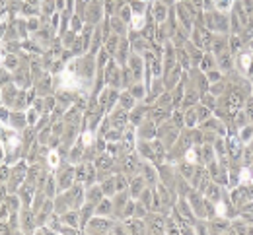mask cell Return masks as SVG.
Here are the masks:
<instances>
[{
    "mask_svg": "<svg viewBox=\"0 0 253 235\" xmlns=\"http://www.w3.org/2000/svg\"><path fill=\"white\" fill-rule=\"evenodd\" d=\"M137 167H138V163H137V159H134L132 156H129L125 159V169L126 171H137Z\"/></svg>",
    "mask_w": 253,
    "mask_h": 235,
    "instance_id": "obj_13",
    "label": "cell"
},
{
    "mask_svg": "<svg viewBox=\"0 0 253 235\" xmlns=\"http://www.w3.org/2000/svg\"><path fill=\"white\" fill-rule=\"evenodd\" d=\"M126 121V113L125 111H117V115H113V124L117 126V128H121V126L125 124Z\"/></svg>",
    "mask_w": 253,
    "mask_h": 235,
    "instance_id": "obj_6",
    "label": "cell"
},
{
    "mask_svg": "<svg viewBox=\"0 0 253 235\" xmlns=\"http://www.w3.org/2000/svg\"><path fill=\"white\" fill-rule=\"evenodd\" d=\"M43 10L47 12V14H51L53 10H55V4H53V0H45V4H43Z\"/></svg>",
    "mask_w": 253,
    "mask_h": 235,
    "instance_id": "obj_22",
    "label": "cell"
},
{
    "mask_svg": "<svg viewBox=\"0 0 253 235\" xmlns=\"http://www.w3.org/2000/svg\"><path fill=\"white\" fill-rule=\"evenodd\" d=\"M72 179H74V169L72 167H66L59 173V187L60 191H68V187L72 185Z\"/></svg>",
    "mask_w": 253,
    "mask_h": 235,
    "instance_id": "obj_1",
    "label": "cell"
},
{
    "mask_svg": "<svg viewBox=\"0 0 253 235\" xmlns=\"http://www.w3.org/2000/svg\"><path fill=\"white\" fill-rule=\"evenodd\" d=\"M62 222H66V223H70V225H76V214H74V212L65 214V216H62Z\"/></svg>",
    "mask_w": 253,
    "mask_h": 235,
    "instance_id": "obj_19",
    "label": "cell"
},
{
    "mask_svg": "<svg viewBox=\"0 0 253 235\" xmlns=\"http://www.w3.org/2000/svg\"><path fill=\"white\" fill-rule=\"evenodd\" d=\"M144 177L148 179V183H154L156 177H154V171H152V167H144Z\"/></svg>",
    "mask_w": 253,
    "mask_h": 235,
    "instance_id": "obj_21",
    "label": "cell"
},
{
    "mask_svg": "<svg viewBox=\"0 0 253 235\" xmlns=\"http://www.w3.org/2000/svg\"><path fill=\"white\" fill-rule=\"evenodd\" d=\"M121 103H123V107H125V109H131V107H132V103H134V95H132V93H123V97H121Z\"/></svg>",
    "mask_w": 253,
    "mask_h": 235,
    "instance_id": "obj_12",
    "label": "cell"
},
{
    "mask_svg": "<svg viewBox=\"0 0 253 235\" xmlns=\"http://www.w3.org/2000/svg\"><path fill=\"white\" fill-rule=\"evenodd\" d=\"M193 2H195V6H201V4H203V0H193Z\"/></svg>",
    "mask_w": 253,
    "mask_h": 235,
    "instance_id": "obj_39",
    "label": "cell"
},
{
    "mask_svg": "<svg viewBox=\"0 0 253 235\" xmlns=\"http://www.w3.org/2000/svg\"><path fill=\"white\" fill-rule=\"evenodd\" d=\"M140 136H142V138H146V136L152 138V136H154V126H152V122L140 126Z\"/></svg>",
    "mask_w": 253,
    "mask_h": 235,
    "instance_id": "obj_7",
    "label": "cell"
},
{
    "mask_svg": "<svg viewBox=\"0 0 253 235\" xmlns=\"http://www.w3.org/2000/svg\"><path fill=\"white\" fill-rule=\"evenodd\" d=\"M121 18H123V20H129V18H131V8H123Z\"/></svg>",
    "mask_w": 253,
    "mask_h": 235,
    "instance_id": "obj_33",
    "label": "cell"
},
{
    "mask_svg": "<svg viewBox=\"0 0 253 235\" xmlns=\"http://www.w3.org/2000/svg\"><path fill=\"white\" fill-rule=\"evenodd\" d=\"M142 179H134L132 181V187H131V191H132V194L137 196V194H140V191H142Z\"/></svg>",
    "mask_w": 253,
    "mask_h": 235,
    "instance_id": "obj_15",
    "label": "cell"
},
{
    "mask_svg": "<svg viewBox=\"0 0 253 235\" xmlns=\"http://www.w3.org/2000/svg\"><path fill=\"white\" fill-rule=\"evenodd\" d=\"M109 163H111V159H109V158H107V156H103L101 159H99V161H97V165H101V167H109Z\"/></svg>",
    "mask_w": 253,
    "mask_h": 235,
    "instance_id": "obj_26",
    "label": "cell"
},
{
    "mask_svg": "<svg viewBox=\"0 0 253 235\" xmlns=\"http://www.w3.org/2000/svg\"><path fill=\"white\" fill-rule=\"evenodd\" d=\"M45 194H47L49 198L55 194V181H53V179H47V188H45Z\"/></svg>",
    "mask_w": 253,
    "mask_h": 235,
    "instance_id": "obj_18",
    "label": "cell"
},
{
    "mask_svg": "<svg viewBox=\"0 0 253 235\" xmlns=\"http://www.w3.org/2000/svg\"><path fill=\"white\" fill-rule=\"evenodd\" d=\"M251 47H253V41H251Z\"/></svg>",
    "mask_w": 253,
    "mask_h": 235,
    "instance_id": "obj_41",
    "label": "cell"
},
{
    "mask_svg": "<svg viewBox=\"0 0 253 235\" xmlns=\"http://www.w3.org/2000/svg\"><path fill=\"white\" fill-rule=\"evenodd\" d=\"M94 229H99V231L109 229V222H105V220H92V223H90V231H94Z\"/></svg>",
    "mask_w": 253,
    "mask_h": 235,
    "instance_id": "obj_3",
    "label": "cell"
},
{
    "mask_svg": "<svg viewBox=\"0 0 253 235\" xmlns=\"http://www.w3.org/2000/svg\"><path fill=\"white\" fill-rule=\"evenodd\" d=\"M12 124L16 126V128H23V124H25V119H23V115L18 111L12 115Z\"/></svg>",
    "mask_w": 253,
    "mask_h": 235,
    "instance_id": "obj_9",
    "label": "cell"
},
{
    "mask_svg": "<svg viewBox=\"0 0 253 235\" xmlns=\"http://www.w3.org/2000/svg\"><path fill=\"white\" fill-rule=\"evenodd\" d=\"M206 196H209L210 200H218V188L214 185H209L206 187Z\"/></svg>",
    "mask_w": 253,
    "mask_h": 235,
    "instance_id": "obj_14",
    "label": "cell"
},
{
    "mask_svg": "<svg viewBox=\"0 0 253 235\" xmlns=\"http://www.w3.org/2000/svg\"><path fill=\"white\" fill-rule=\"evenodd\" d=\"M25 177V165H18L12 173V181H10V191H16V187L23 181Z\"/></svg>",
    "mask_w": 253,
    "mask_h": 235,
    "instance_id": "obj_2",
    "label": "cell"
},
{
    "mask_svg": "<svg viewBox=\"0 0 253 235\" xmlns=\"http://www.w3.org/2000/svg\"><path fill=\"white\" fill-rule=\"evenodd\" d=\"M49 88H51V80H49V78H41L39 84H37V92H39V93H47Z\"/></svg>",
    "mask_w": 253,
    "mask_h": 235,
    "instance_id": "obj_11",
    "label": "cell"
},
{
    "mask_svg": "<svg viewBox=\"0 0 253 235\" xmlns=\"http://www.w3.org/2000/svg\"><path fill=\"white\" fill-rule=\"evenodd\" d=\"M154 18L158 22H164L166 20V8L162 6V2H156L154 4Z\"/></svg>",
    "mask_w": 253,
    "mask_h": 235,
    "instance_id": "obj_4",
    "label": "cell"
},
{
    "mask_svg": "<svg viewBox=\"0 0 253 235\" xmlns=\"http://www.w3.org/2000/svg\"><path fill=\"white\" fill-rule=\"evenodd\" d=\"M35 222H37V220H33V214H31V212H23V225H22L23 229H28V231H29V229L33 228V223H35Z\"/></svg>",
    "mask_w": 253,
    "mask_h": 235,
    "instance_id": "obj_5",
    "label": "cell"
},
{
    "mask_svg": "<svg viewBox=\"0 0 253 235\" xmlns=\"http://www.w3.org/2000/svg\"><path fill=\"white\" fill-rule=\"evenodd\" d=\"M49 163L51 165H57L59 163V156H57V153H51V156H49Z\"/></svg>",
    "mask_w": 253,
    "mask_h": 235,
    "instance_id": "obj_32",
    "label": "cell"
},
{
    "mask_svg": "<svg viewBox=\"0 0 253 235\" xmlns=\"http://www.w3.org/2000/svg\"><path fill=\"white\" fill-rule=\"evenodd\" d=\"M140 152H142V156H146V158H154V152H152L150 146H146V144H140Z\"/></svg>",
    "mask_w": 253,
    "mask_h": 235,
    "instance_id": "obj_20",
    "label": "cell"
},
{
    "mask_svg": "<svg viewBox=\"0 0 253 235\" xmlns=\"http://www.w3.org/2000/svg\"><path fill=\"white\" fill-rule=\"evenodd\" d=\"M101 192L103 191H99V187H92V191H88V200L90 202H97L99 198H101Z\"/></svg>",
    "mask_w": 253,
    "mask_h": 235,
    "instance_id": "obj_8",
    "label": "cell"
},
{
    "mask_svg": "<svg viewBox=\"0 0 253 235\" xmlns=\"http://www.w3.org/2000/svg\"><path fill=\"white\" fill-rule=\"evenodd\" d=\"M4 64H6L8 68H16V58H14V57H8V58L4 60Z\"/></svg>",
    "mask_w": 253,
    "mask_h": 235,
    "instance_id": "obj_27",
    "label": "cell"
},
{
    "mask_svg": "<svg viewBox=\"0 0 253 235\" xmlns=\"http://www.w3.org/2000/svg\"><path fill=\"white\" fill-rule=\"evenodd\" d=\"M134 97H142V88L140 86H137V88H132V92H131Z\"/></svg>",
    "mask_w": 253,
    "mask_h": 235,
    "instance_id": "obj_31",
    "label": "cell"
},
{
    "mask_svg": "<svg viewBox=\"0 0 253 235\" xmlns=\"http://www.w3.org/2000/svg\"><path fill=\"white\" fill-rule=\"evenodd\" d=\"M230 2H232V0H218V8H220V10H222V8H228Z\"/></svg>",
    "mask_w": 253,
    "mask_h": 235,
    "instance_id": "obj_34",
    "label": "cell"
},
{
    "mask_svg": "<svg viewBox=\"0 0 253 235\" xmlns=\"http://www.w3.org/2000/svg\"><path fill=\"white\" fill-rule=\"evenodd\" d=\"M8 204H10V208H12V210H16V208H18V200H16V198H8Z\"/></svg>",
    "mask_w": 253,
    "mask_h": 235,
    "instance_id": "obj_36",
    "label": "cell"
},
{
    "mask_svg": "<svg viewBox=\"0 0 253 235\" xmlns=\"http://www.w3.org/2000/svg\"><path fill=\"white\" fill-rule=\"evenodd\" d=\"M12 101H14V89L12 88H4V103L12 105Z\"/></svg>",
    "mask_w": 253,
    "mask_h": 235,
    "instance_id": "obj_17",
    "label": "cell"
},
{
    "mask_svg": "<svg viewBox=\"0 0 253 235\" xmlns=\"http://www.w3.org/2000/svg\"><path fill=\"white\" fill-rule=\"evenodd\" d=\"M204 161H212V150L209 146H204Z\"/></svg>",
    "mask_w": 253,
    "mask_h": 235,
    "instance_id": "obj_28",
    "label": "cell"
},
{
    "mask_svg": "<svg viewBox=\"0 0 253 235\" xmlns=\"http://www.w3.org/2000/svg\"><path fill=\"white\" fill-rule=\"evenodd\" d=\"M209 66H212V58H209V57H206V58H204V62H203V68L206 70Z\"/></svg>",
    "mask_w": 253,
    "mask_h": 235,
    "instance_id": "obj_38",
    "label": "cell"
},
{
    "mask_svg": "<svg viewBox=\"0 0 253 235\" xmlns=\"http://www.w3.org/2000/svg\"><path fill=\"white\" fill-rule=\"evenodd\" d=\"M115 188H117V191H125V179L123 177L115 179Z\"/></svg>",
    "mask_w": 253,
    "mask_h": 235,
    "instance_id": "obj_23",
    "label": "cell"
},
{
    "mask_svg": "<svg viewBox=\"0 0 253 235\" xmlns=\"http://www.w3.org/2000/svg\"><path fill=\"white\" fill-rule=\"evenodd\" d=\"M113 28H115L117 31H123V23H121V20H117V18H113Z\"/></svg>",
    "mask_w": 253,
    "mask_h": 235,
    "instance_id": "obj_30",
    "label": "cell"
},
{
    "mask_svg": "<svg viewBox=\"0 0 253 235\" xmlns=\"http://www.w3.org/2000/svg\"><path fill=\"white\" fill-rule=\"evenodd\" d=\"M131 66H132V76L138 80V78H140V58L132 57V58H131Z\"/></svg>",
    "mask_w": 253,
    "mask_h": 235,
    "instance_id": "obj_10",
    "label": "cell"
},
{
    "mask_svg": "<svg viewBox=\"0 0 253 235\" xmlns=\"http://www.w3.org/2000/svg\"><path fill=\"white\" fill-rule=\"evenodd\" d=\"M72 39H74V35H72V31H68V35L65 37V45H70V43H72Z\"/></svg>",
    "mask_w": 253,
    "mask_h": 235,
    "instance_id": "obj_37",
    "label": "cell"
},
{
    "mask_svg": "<svg viewBox=\"0 0 253 235\" xmlns=\"http://www.w3.org/2000/svg\"><path fill=\"white\" fill-rule=\"evenodd\" d=\"M111 210V202L109 200H101L99 202V206H97V214H107Z\"/></svg>",
    "mask_w": 253,
    "mask_h": 235,
    "instance_id": "obj_16",
    "label": "cell"
},
{
    "mask_svg": "<svg viewBox=\"0 0 253 235\" xmlns=\"http://www.w3.org/2000/svg\"><path fill=\"white\" fill-rule=\"evenodd\" d=\"M107 51H109V52H115V51H117V37H111V39H109Z\"/></svg>",
    "mask_w": 253,
    "mask_h": 235,
    "instance_id": "obj_24",
    "label": "cell"
},
{
    "mask_svg": "<svg viewBox=\"0 0 253 235\" xmlns=\"http://www.w3.org/2000/svg\"><path fill=\"white\" fill-rule=\"evenodd\" d=\"M164 2H169V0H164Z\"/></svg>",
    "mask_w": 253,
    "mask_h": 235,
    "instance_id": "obj_40",
    "label": "cell"
},
{
    "mask_svg": "<svg viewBox=\"0 0 253 235\" xmlns=\"http://www.w3.org/2000/svg\"><path fill=\"white\" fill-rule=\"evenodd\" d=\"M140 117H142V109H137L132 113V121H134V124H138V121H140Z\"/></svg>",
    "mask_w": 253,
    "mask_h": 235,
    "instance_id": "obj_29",
    "label": "cell"
},
{
    "mask_svg": "<svg viewBox=\"0 0 253 235\" xmlns=\"http://www.w3.org/2000/svg\"><path fill=\"white\" fill-rule=\"evenodd\" d=\"M195 121H197V115H195L193 111H191V113H187V124H189V126H193V124H195Z\"/></svg>",
    "mask_w": 253,
    "mask_h": 235,
    "instance_id": "obj_25",
    "label": "cell"
},
{
    "mask_svg": "<svg viewBox=\"0 0 253 235\" xmlns=\"http://www.w3.org/2000/svg\"><path fill=\"white\" fill-rule=\"evenodd\" d=\"M240 45H241V43H240V39H238V37H232V49H234V51H238Z\"/></svg>",
    "mask_w": 253,
    "mask_h": 235,
    "instance_id": "obj_35",
    "label": "cell"
}]
</instances>
